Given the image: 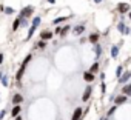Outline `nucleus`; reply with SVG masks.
<instances>
[{
  "label": "nucleus",
  "mask_w": 131,
  "mask_h": 120,
  "mask_svg": "<svg viewBox=\"0 0 131 120\" xmlns=\"http://www.w3.org/2000/svg\"><path fill=\"white\" fill-rule=\"evenodd\" d=\"M100 120H110V118H106V117H102V118H100Z\"/></svg>",
  "instance_id": "36"
},
{
  "label": "nucleus",
  "mask_w": 131,
  "mask_h": 120,
  "mask_svg": "<svg viewBox=\"0 0 131 120\" xmlns=\"http://www.w3.org/2000/svg\"><path fill=\"white\" fill-rule=\"evenodd\" d=\"M0 82H2V85H3V86H8V76H5V74H3V76H2V80H0Z\"/></svg>",
  "instance_id": "27"
},
{
  "label": "nucleus",
  "mask_w": 131,
  "mask_h": 120,
  "mask_svg": "<svg viewBox=\"0 0 131 120\" xmlns=\"http://www.w3.org/2000/svg\"><path fill=\"white\" fill-rule=\"evenodd\" d=\"M100 91H102L103 94L106 92V85H105V82H102V85H100Z\"/></svg>",
  "instance_id": "29"
},
{
  "label": "nucleus",
  "mask_w": 131,
  "mask_h": 120,
  "mask_svg": "<svg viewBox=\"0 0 131 120\" xmlns=\"http://www.w3.org/2000/svg\"><path fill=\"white\" fill-rule=\"evenodd\" d=\"M117 31H119L122 35H128V34H131V29H129V26H126L123 22H119V25H117Z\"/></svg>",
  "instance_id": "3"
},
{
  "label": "nucleus",
  "mask_w": 131,
  "mask_h": 120,
  "mask_svg": "<svg viewBox=\"0 0 131 120\" xmlns=\"http://www.w3.org/2000/svg\"><path fill=\"white\" fill-rule=\"evenodd\" d=\"M82 117H83V109L77 106V108L74 109V112H73V115H71V120H80Z\"/></svg>",
  "instance_id": "9"
},
{
  "label": "nucleus",
  "mask_w": 131,
  "mask_h": 120,
  "mask_svg": "<svg viewBox=\"0 0 131 120\" xmlns=\"http://www.w3.org/2000/svg\"><path fill=\"white\" fill-rule=\"evenodd\" d=\"M99 69H100V63H99V62H94V63L91 65V68H90V73H91V74H96Z\"/></svg>",
  "instance_id": "20"
},
{
  "label": "nucleus",
  "mask_w": 131,
  "mask_h": 120,
  "mask_svg": "<svg viewBox=\"0 0 131 120\" xmlns=\"http://www.w3.org/2000/svg\"><path fill=\"white\" fill-rule=\"evenodd\" d=\"M73 32H74L76 35L83 34V32H85V25H77V26H74V28H73Z\"/></svg>",
  "instance_id": "15"
},
{
  "label": "nucleus",
  "mask_w": 131,
  "mask_h": 120,
  "mask_svg": "<svg viewBox=\"0 0 131 120\" xmlns=\"http://www.w3.org/2000/svg\"><path fill=\"white\" fill-rule=\"evenodd\" d=\"M91 94H93V88L88 85V86L85 88L83 94H82V102H88V100H90V97H91Z\"/></svg>",
  "instance_id": "7"
},
{
  "label": "nucleus",
  "mask_w": 131,
  "mask_h": 120,
  "mask_svg": "<svg viewBox=\"0 0 131 120\" xmlns=\"http://www.w3.org/2000/svg\"><path fill=\"white\" fill-rule=\"evenodd\" d=\"M19 26H20V19L17 17V19H14V22H13V31H17Z\"/></svg>",
  "instance_id": "22"
},
{
  "label": "nucleus",
  "mask_w": 131,
  "mask_h": 120,
  "mask_svg": "<svg viewBox=\"0 0 131 120\" xmlns=\"http://www.w3.org/2000/svg\"><path fill=\"white\" fill-rule=\"evenodd\" d=\"M14 120H22V117H20V115H19V117H16V118H14Z\"/></svg>",
  "instance_id": "35"
},
{
  "label": "nucleus",
  "mask_w": 131,
  "mask_h": 120,
  "mask_svg": "<svg viewBox=\"0 0 131 120\" xmlns=\"http://www.w3.org/2000/svg\"><path fill=\"white\" fill-rule=\"evenodd\" d=\"M122 43H123V40L122 42H119V43H116V45H113L111 46V49H110V55L113 57V58H116L117 55H119V51H120V46H122Z\"/></svg>",
  "instance_id": "4"
},
{
  "label": "nucleus",
  "mask_w": 131,
  "mask_h": 120,
  "mask_svg": "<svg viewBox=\"0 0 131 120\" xmlns=\"http://www.w3.org/2000/svg\"><path fill=\"white\" fill-rule=\"evenodd\" d=\"M116 109H117V106H116V105H113V106L108 109V112H106V118H110V117H111V115L116 112Z\"/></svg>",
  "instance_id": "23"
},
{
  "label": "nucleus",
  "mask_w": 131,
  "mask_h": 120,
  "mask_svg": "<svg viewBox=\"0 0 131 120\" xmlns=\"http://www.w3.org/2000/svg\"><path fill=\"white\" fill-rule=\"evenodd\" d=\"M102 2H103V0H94V3H97V5H100Z\"/></svg>",
  "instance_id": "34"
},
{
  "label": "nucleus",
  "mask_w": 131,
  "mask_h": 120,
  "mask_svg": "<svg viewBox=\"0 0 131 120\" xmlns=\"http://www.w3.org/2000/svg\"><path fill=\"white\" fill-rule=\"evenodd\" d=\"M94 54H96V58L102 57V54H103V48H102L99 43H96V45H94Z\"/></svg>",
  "instance_id": "16"
},
{
  "label": "nucleus",
  "mask_w": 131,
  "mask_h": 120,
  "mask_svg": "<svg viewBox=\"0 0 131 120\" xmlns=\"http://www.w3.org/2000/svg\"><path fill=\"white\" fill-rule=\"evenodd\" d=\"M60 31H62V26H57V28L54 29V32H56V34H60Z\"/></svg>",
  "instance_id": "31"
},
{
  "label": "nucleus",
  "mask_w": 131,
  "mask_h": 120,
  "mask_svg": "<svg viewBox=\"0 0 131 120\" xmlns=\"http://www.w3.org/2000/svg\"><path fill=\"white\" fill-rule=\"evenodd\" d=\"M20 112H22L20 105H19V106H13V109H11V117H13V118H16V117H19V115H20Z\"/></svg>",
  "instance_id": "17"
},
{
  "label": "nucleus",
  "mask_w": 131,
  "mask_h": 120,
  "mask_svg": "<svg viewBox=\"0 0 131 120\" xmlns=\"http://www.w3.org/2000/svg\"><path fill=\"white\" fill-rule=\"evenodd\" d=\"M128 17H129V19H131V11H129V13H128Z\"/></svg>",
  "instance_id": "38"
},
{
  "label": "nucleus",
  "mask_w": 131,
  "mask_h": 120,
  "mask_svg": "<svg viewBox=\"0 0 131 120\" xmlns=\"http://www.w3.org/2000/svg\"><path fill=\"white\" fill-rule=\"evenodd\" d=\"M3 13L9 16V14H14V9H13L11 6H5V8H3Z\"/></svg>",
  "instance_id": "26"
},
{
  "label": "nucleus",
  "mask_w": 131,
  "mask_h": 120,
  "mask_svg": "<svg viewBox=\"0 0 131 120\" xmlns=\"http://www.w3.org/2000/svg\"><path fill=\"white\" fill-rule=\"evenodd\" d=\"M2 76H3V74H2V71H0V80H2Z\"/></svg>",
  "instance_id": "37"
},
{
  "label": "nucleus",
  "mask_w": 131,
  "mask_h": 120,
  "mask_svg": "<svg viewBox=\"0 0 131 120\" xmlns=\"http://www.w3.org/2000/svg\"><path fill=\"white\" fill-rule=\"evenodd\" d=\"M71 28H73V26H70V25H65V26H62V31H60V37L63 39L65 35H67V34L71 31Z\"/></svg>",
  "instance_id": "19"
},
{
  "label": "nucleus",
  "mask_w": 131,
  "mask_h": 120,
  "mask_svg": "<svg viewBox=\"0 0 131 120\" xmlns=\"http://www.w3.org/2000/svg\"><path fill=\"white\" fill-rule=\"evenodd\" d=\"M31 58H32V54H28V55H26V57L23 58V62H22V65H25V66H26V65H28V63L31 62Z\"/></svg>",
  "instance_id": "25"
},
{
  "label": "nucleus",
  "mask_w": 131,
  "mask_h": 120,
  "mask_svg": "<svg viewBox=\"0 0 131 120\" xmlns=\"http://www.w3.org/2000/svg\"><path fill=\"white\" fill-rule=\"evenodd\" d=\"M46 2H48V3H51V5H54V3H56V0H46Z\"/></svg>",
  "instance_id": "33"
},
{
  "label": "nucleus",
  "mask_w": 131,
  "mask_h": 120,
  "mask_svg": "<svg viewBox=\"0 0 131 120\" xmlns=\"http://www.w3.org/2000/svg\"><path fill=\"white\" fill-rule=\"evenodd\" d=\"M122 95H126V97L131 95V83H126L122 86Z\"/></svg>",
  "instance_id": "14"
},
{
  "label": "nucleus",
  "mask_w": 131,
  "mask_h": 120,
  "mask_svg": "<svg viewBox=\"0 0 131 120\" xmlns=\"http://www.w3.org/2000/svg\"><path fill=\"white\" fill-rule=\"evenodd\" d=\"M117 11L123 16V14L129 13V5H128V3H119V5H117Z\"/></svg>",
  "instance_id": "10"
},
{
  "label": "nucleus",
  "mask_w": 131,
  "mask_h": 120,
  "mask_svg": "<svg viewBox=\"0 0 131 120\" xmlns=\"http://www.w3.org/2000/svg\"><path fill=\"white\" fill-rule=\"evenodd\" d=\"M34 14V6H26V8H23L22 11H20V16H19V19H28V17H31Z\"/></svg>",
  "instance_id": "2"
},
{
  "label": "nucleus",
  "mask_w": 131,
  "mask_h": 120,
  "mask_svg": "<svg viewBox=\"0 0 131 120\" xmlns=\"http://www.w3.org/2000/svg\"><path fill=\"white\" fill-rule=\"evenodd\" d=\"M46 46V42H43V40H40L39 43H37V48H40V49H43Z\"/></svg>",
  "instance_id": "28"
},
{
  "label": "nucleus",
  "mask_w": 131,
  "mask_h": 120,
  "mask_svg": "<svg viewBox=\"0 0 131 120\" xmlns=\"http://www.w3.org/2000/svg\"><path fill=\"white\" fill-rule=\"evenodd\" d=\"M40 22H42V17H40V16H36V17L32 19V22H31V26H29V31H28V35H26V39H28V40H29V39L34 35V32H36L37 26L40 25Z\"/></svg>",
  "instance_id": "1"
},
{
  "label": "nucleus",
  "mask_w": 131,
  "mask_h": 120,
  "mask_svg": "<svg viewBox=\"0 0 131 120\" xmlns=\"http://www.w3.org/2000/svg\"><path fill=\"white\" fill-rule=\"evenodd\" d=\"M70 19V16H63V17H57V19H54V25H57V23H62V22H65V20H68Z\"/></svg>",
  "instance_id": "21"
},
{
  "label": "nucleus",
  "mask_w": 131,
  "mask_h": 120,
  "mask_svg": "<svg viewBox=\"0 0 131 120\" xmlns=\"http://www.w3.org/2000/svg\"><path fill=\"white\" fill-rule=\"evenodd\" d=\"M5 115H6V109H2V111H0V120H2Z\"/></svg>",
  "instance_id": "30"
},
{
  "label": "nucleus",
  "mask_w": 131,
  "mask_h": 120,
  "mask_svg": "<svg viewBox=\"0 0 131 120\" xmlns=\"http://www.w3.org/2000/svg\"><path fill=\"white\" fill-rule=\"evenodd\" d=\"M52 35H54V32L52 31H42L40 32V40H43V42H46V40H52Z\"/></svg>",
  "instance_id": "6"
},
{
  "label": "nucleus",
  "mask_w": 131,
  "mask_h": 120,
  "mask_svg": "<svg viewBox=\"0 0 131 120\" xmlns=\"http://www.w3.org/2000/svg\"><path fill=\"white\" fill-rule=\"evenodd\" d=\"M3 60H5V55H3L2 52H0V65H2V63H3Z\"/></svg>",
  "instance_id": "32"
},
{
  "label": "nucleus",
  "mask_w": 131,
  "mask_h": 120,
  "mask_svg": "<svg viewBox=\"0 0 131 120\" xmlns=\"http://www.w3.org/2000/svg\"><path fill=\"white\" fill-rule=\"evenodd\" d=\"M22 102H23V95L19 94V92H16V94L13 95V105H14V106H19Z\"/></svg>",
  "instance_id": "12"
},
{
  "label": "nucleus",
  "mask_w": 131,
  "mask_h": 120,
  "mask_svg": "<svg viewBox=\"0 0 131 120\" xmlns=\"http://www.w3.org/2000/svg\"><path fill=\"white\" fill-rule=\"evenodd\" d=\"M25 69H26V66H25V65H20L19 71L16 73V80H17V82L22 80V77H23V74H25Z\"/></svg>",
  "instance_id": "13"
},
{
  "label": "nucleus",
  "mask_w": 131,
  "mask_h": 120,
  "mask_svg": "<svg viewBox=\"0 0 131 120\" xmlns=\"http://www.w3.org/2000/svg\"><path fill=\"white\" fill-rule=\"evenodd\" d=\"M113 102H114V105H116V106H120V105H123V103H126V102H128V97L120 94V95L114 97V100H113Z\"/></svg>",
  "instance_id": "8"
},
{
  "label": "nucleus",
  "mask_w": 131,
  "mask_h": 120,
  "mask_svg": "<svg viewBox=\"0 0 131 120\" xmlns=\"http://www.w3.org/2000/svg\"><path fill=\"white\" fill-rule=\"evenodd\" d=\"M94 79H96V77H94V74H91L90 71H85V73H83V80H85V82L91 83V82H93Z\"/></svg>",
  "instance_id": "18"
},
{
  "label": "nucleus",
  "mask_w": 131,
  "mask_h": 120,
  "mask_svg": "<svg viewBox=\"0 0 131 120\" xmlns=\"http://www.w3.org/2000/svg\"><path fill=\"white\" fill-rule=\"evenodd\" d=\"M129 79H131V71H129V69H126V71L119 77V83H120V85H126Z\"/></svg>",
  "instance_id": "5"
},
{
  "label": "nucleus",
  "mask_w": 131,
  "mask_h": 120,
  "mask_svg": "<svg viewBox=\"0 0 131 120\" xmlns=\"http://www.w3.org/2000/svg\"><path fill=\"white\" fill-rule=\"evenodd\" d=\"M99 40H100V34H99V32H93V34H90V35H88V42H90V43H93V45L99 43Z\"/></svg>",
  "instance_id": "11"
},
{
  "label": "nucleus",
  "mask_w": 131,
  "mask_h": 120,
  "mask_svg": "<svg viewBox=\"0 0 131 120\" xmlns=\"http://www.w3.org/2000/svg\"><path fill=\"white\" fill-rule=\"evenodd\" d=\"M123 68H125L123 65H119V66H117V69H116V76H117V77H120V76L123 74Z\"/></svg>",
  "instance_id": "24"
}]
</instances>
